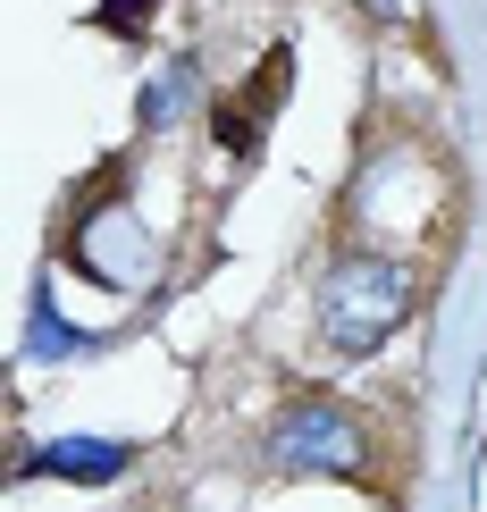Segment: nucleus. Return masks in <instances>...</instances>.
I'll return each mask as SVG.
<instances>
[{"label":"nucleus","instance_id":"nucleus-1","mask_svg":"<svg viewBox=\"0 0 487 512\" xmlns=\"http://www.w3.org/2000/svg\"><path fill=\"white\" fill-rule=\"evenodd\" d=\"M420 311V286L387 252H336L320 277V336L328 353H378L395 328Z\"/></svg>","mask_w":487,"mask_h":512},{"label":"nucleus","instance_id":"nucleus-2","mask_svg":"<svg viewBox=\"0 0 487 512\" xmlns=\"http://www.w3.org/2000/svg\"><path fill=\"white\" fill-rule=\"evenodd\" d=\"M269 462L294 479H362L370 471V420L336 395H294L269 420Z\"/></svg>","mask_w":487,"mask_h":512},{"label":"nucleus","instance_id":"nucleus-3","mask_svg":"<svg viewBox=\"0 0 487 512\" xmlns=\"http://www.w3.org/2000/svg\"><path fill=\"white\" fill-rule=\"evenodd\" d=\"M34 471L76 479V487H110V479L135 471V445H126V437H51V445H17V454H9V479H34Z\"/></svg>","mask_w":487,"mask_h":512},{"label":"nucleus","instance_id":"nucleus-4","mask_svg":"<svg viewBox=\"0 0 487 512\" xmlns=\"http://www.w3.org/2000/svg\"><path fill=\"white\" fill-rule=\"evenodd\" d=\"M286 84H294V42H278V51H269V59H261V68H252V76H244V93H236V101H244V110H252V118H261V126H269V118H278V110H286Z\"/></svg>","mask_w":487,"mask_h":512},{"label":"nucleus","instance_id":"nucleus-5","mask_svg":"<svg viewBox=\"0 0 487 512\" xmlns=\"http://www.w3.org/2000/svg\"><path fill=\"white\" fill-rule=\"evenodd\" d=\"M152 9H160V0H93V9H84V34L143 42V34H152Z\"/></svg>","mask_w":487,"mask_h":512},{"label":"nucleus","instance_id":"nucleus-6","mask_svg":"<svg viewBox=\"0 0 487 512\" xmlns=\"http://www.w3.org/2000/svg\"><path fill=\"white\" fill-rule=\"evenodd\" d=\"M185 93H194V59H177V68H160V76H152V93H143V110H135V118H143V135H160V126H168V118L185 110Z\"/></svg>","mask_w":487,"mask_h":512},{"label":"nucleus","instance_id":"nucleus-7","mask_svg":"<svg viewBox=\"0 0 487 512\" xmlns=\"http://www.w3.org/2000/svg\"><path fill=\"white\" fill-rule=\"evenodd\" d=\"M210 135H219V152H252V135H261V118H252V110H244V101H236V93H227V101H219V110H210Z\"/></svg>","mask_w":487,"mask_h":512},{"label":"nucleus","instance_id":"nucleus-8","mask_svg":"<svg viewBox=\"0 0 487 512\" xmlns=\"http://www.w3.org/2000/svg\"><path fill=\"white\" fill-rule=\"evenodd\" d=\"M76 345H84V336H76L51 303H42V311H34V353H76Z\"/></svg>","mask_w":487,"mask_h":512},{"label":"nucleus","instance_id":"nucleus-9","mask_svg":"<svg viewBox=\"0 0 487 512\" xmlns=\"http://www.w3.org/2000/svg\"><path fill=\"white\" fill-rule=\"evenodd\" d=\"M370 9H378V17H395V9H404V0H370Z\"/></svg>","mask_w":487,"mask_h":512}]
</instances>
